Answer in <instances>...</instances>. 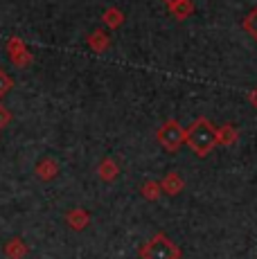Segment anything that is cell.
I'll use <instances>...</instances> for the list:
<instances>
[{
  "label": "cell",
  "mask_w": 257,
  "mask_h": 259,
  "mask_svg": "<svg viewBox=\"0 0 257 259\" xmlns=\"http://www.w3.org/2000/svg\"><path fill=\"white\" fill-rule=\"evenodd\" d=\"M248 102L250 104H253V108H257V86L253 88V91H250L248 93Z\"/></svg>",
  "instance_id": "18"
},
{
  "label": "cell",
  "mask_w": 257,
  "mask_h": 259,
  "mask_svg": "<svg viewBox=\"0 0 257 259\" xmlns=\"http://www.w3.org/2000/svg\"><path fill=\"white\" fill-rule=\"evenodd\" d=\"M217 138H219V144L232 147V144L239 140V128L232 126V124H224V126L217 128Z\"/></svg>",
  "instance_id": "11"
},
{
  "label": "cell",
  "mask_w": 257,
  "mask_h": 259,
  "mask_svg": "<svg viewBox=\"0 0 257 259\" xmlns=\"http://www.w3.org/2000/svg\"><path fill=\"white\" fill-rule=\"evenodd\" d=\"M172 14H174L176 21H185V18H190L194 14V3L192 0H183L176 7H172Z\"/></svg>",
  "instance_id": "14"
},
{
  "label": "cell",
  "mask_w": 257,
  "mask_h": 259,
  "mask_svg": "<svg viewBox=\"0 0 257 259\" xmlns=\"http://www.w3.org/2000/svg\"><path fill=\"white\" fill-rule=\"evenodd\" d=\"M185 144L196 153L199 158H205L212 149L219 144L217 128L210 124L207 117H199L185 128Z\"/></svg>",
  "instance_id": "1"
},
{
  "label": "cell",
  "mask_w": 257,
  "mask_h": 259,
  "mask_svg": "<svg viewBox=\"0 0 257 259\" xmlns=\"http://www.w3.org/2000/svg\"><path fill=\"white\" fill-rule=\"evenodd\" d=\"M7 54L16 68H27V66H32V61H34V54L29 52L27 46L18 36H12L7 41Z\"/></svg>",
  "instance_id": "4"
},
{
  "label": "cell",
  "mask_w": 257,
  "mask_h": 259,
  "mask_svg": "<svg viewBox=\"0 0 257 259\" xmlns=\"http://www.w3.org/2000/svg\"><path fill=\"white\" fill-rule=\"evenodd\" d=\"M59 171H61V167H59V162L54 160V158L46 156L41 158V160L36 162V167H34V174H36L38 181H54V178L59 176Z\"/></svg>",
  "instance_id": "5"
},
{
  "label": "cell",
  "mask_w": 257,
  "mask_h": 259,
  "mask_svg": "<svg viewBox=\"0 0 257 259\" xmlns=\"http://www.w3.org/2000/svg\"><path fill=\"white\" fill-rule=\"evenodd\" d=\"M12 88H14V79L9 77L3 68H0V97H5V95L12 91Z\"/></svg>",
  "instance_id": "16"
},
{
  "label": "cell",
  "mask_w": 257,
  "mask_h": 259,
  "mask_svg": "<svg viewBox=\"0 0 257 259\" xmlns=\"http://www.w3.org/2000/svg\"><path fill=\"white\" fill-rule=\"evenodd\" d=\"M86 43H88V48H91L93 52H97V54H102V52H106L108 50V36H106L104 29H93V32L88 34Z\"/></svg>",
  "instance_id": "10"
},
{
  "label": "cell",
  "mask_w": 257,
  "mask_h": 259,
  "mask_svg": "<svg viewBox=\"0 0 257 259\" xmlns=\"http://www.w3.org/2000/svg\"><path fill=\"white\" fill-rule=\"evenodd\" d=\"M241 25H244L246 34L257 41V7H253L248 14H246V18H244V23H241Z\"/></svg>",
  "instance_id": "15"
},
{
  "label": "cell",
  "mask_w": 257,
  "mask_h": 259,
  "mask_svg": "<svg viewBox=\"0 0 257 259\" xmlns=\"http://www.w3.org/2000/svg\"><path fill=\"white\" fill-rule=\"evenodd\" d=\"M9 122H12V111L5 104H0V128H7Z\"/></svg>",
  "instance_id": "17"
},
{
  "label": "cell",
  "mask_w": 257,
  "mask_h": 259,
  "mask_svg": "<svg viewBox=\"0 0 257 259\" xmlns=\"http://www.w3.org/2000/svg\"><path fill=\"white\" fill-rule=\"evenodd\" d=\"M102 23L106 25V27H111V29H117L122 23H124V12L117 9V7H108L106 12L102 14Z\"/></svg>",
  "instance_id": "12"
},
{
  "label": "cell",
  "mask_w": 257,
  "mask_h": 259,
  "mask_svg": "<svg viewBox=\"0 0 257 259\" xmlns=\"http://www.w3.org/2000/svg\"><path fill=\"white\" fill-rule=\"evenodd\" d=\"M97 174H100V178L104 183H113L120 176V165L113 158H104L100 165H97Z\"/></svg>",
  "instance_id": "9"
},
{
  "label": "cell",
  "mask_w": 257,
  "mask_h": 259,
  "mask_svg": "<svg viewBox=\"0 0 257 259\" xmlns=\"http://www.w3.org/2000/svg\"><path fill=\"white\" fill-rule=\"evenodd\" d=\"M3 252L7 259H25L29 255V246L21 237H14L3 246Z\"/></svg>",
  "instance_id": "7"
},
{
  "label": "cell",
  "mask_w": 257,
  "mask_h": 259,
  "mask_svg": "<svg viewBox=\"0 0 257 259\" xmlns=\"http://www.w3.org/2000/svg\"><path fill=\"white\" fill-rule=\"evenodd\" d=\"M140 194L147 201H158L162 194V187H160V183H156V181H145L140 187Z\"/></svg>",
  "instance_id": "13"
},
{
  "label": "cell",
  "mask_w": 257,
  "mask_h": 259,
  "mask_svg": "<svg viewBox=\"0 0 257 259\" xmlns=\"http://www.w3.org/2000/svg\"><path fill=\"white\" fill-rule=\"evenodd\" d=\"M156 140L165 151L176 153L183 144H185V128H183L176 119H167V122H162L160 126H158Z\"/></svg>",
  "instance_id": "3"
},
{
  "label": "cell",
  "mask_w": 257,
  "mask_h": 259,
  "mask_svg": "<svg viewBox=\"0 0 257 259\" xmlns=\"http://www.w3.org/2000/svg\"><path fill=\"white\" fill-rule=\"evenodd\" d=\"M181 248L165 232H156L140 246V259H181Z\"/></svg>",
  "instance_id": "2"
},
{
  "label": "cell",
  "mask_w": 257,
  "mask_h": 259,
  "mask_svg": "<svg viewBox=\"0 0 257 259\" xmlns=\"http://www.w3.org/2000/svg\"><path fill=\"white\" fill-rule=\"evenodd\" d=\"M88 221H91V214H88L83 207H72L70 212L66 214V223L68 228H72V230H83V228L88 226Z\"/></svg>",
  "instance_id": "8"
},
{
  "label": "cell",
  "mask_w": 257,
  "mask_h": 259,
  "mask_svg": "<svg viewBox=\"0 0 257 259\" xmlns=\"http://www.w3.org/2000/svg\"><path fill=\"white\" fill-rule=\"evenodd\" d=\"M162 3H165L167 7L172 9V7H176V5H179V3H183V0H162Z\"/></svg>",
  "instance_id": "19"
},
{
  "label": "cell",
  "mask_w": 257,
  "mask_h": 259,
  "mask_svg": "<svg viewBox=\"0 0 257 259\" xmlns=\"http://www.w3.org/2000/svg\"><path fill=\"white\" fill-rule=\"evenodd\" d=\"M160 187H162V194H167V196H179L183 189H185V181H183V176L179 171H169L160 181Z\"/></svg>",
  "instance_id": "6"
}]
</instances>
